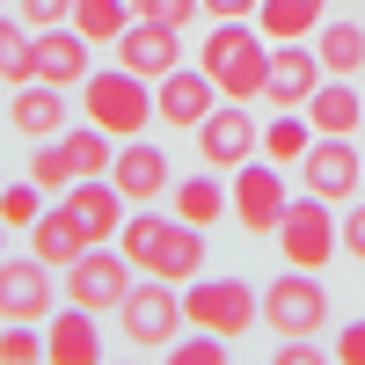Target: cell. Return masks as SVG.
I'll list each match as a JSON object with an SVG mask.
<instances>
[{"mask_svg":"<svg viewBox=\"0 0 365 365\" xmlns=\"http://www.w3.org/2000/svg\"><path fill=\"white\" fill-rule=\"evenodd\" d=\"M132 15H139L132 0H73V29L88 44H117V29H125Z\"/></svg>","mask_w":365,"mask_h":365,"instance_id":"83f0119b","label":"cell"},{"mask_svg":"<svg viewBox=\"0 0 365 365\" xmlns=\"http://www.w3.org/2000/svg\"><path fill=\"white\" fill-rule=\"evenodd\" d=\"M168 205H175V220H182V227H212V220H227L220 168H212V175H182V182H168Z\"/></svg>","mask_w":365,"mask_h":365,"instance_id":"cb8c5ba5","label":"cell"},{"mask_svg":"<svg viewBox=\"0 0 365 365\" xmlns=\"http://www.w3.org/2000/svg\"><path fill=\"white\" fill-rule=\"evenodd\" d=\"M8 125H15L22 139H58V132H66V88H51V81H22L15 103H8Z\"/></svg>","mask_w":365,"mask_h":365,"instance_id":"d6986e66","label":"cell"},{"mask_svg":"<svg viewBox=\"0 0 365 365\" xmlns=\"http://www.w3.org/2000/svg\"><path fill=\"white\" fill-rule=\"evenodd\" d=\"M73 175H81V168H73V154H66V139L29 154V182H37L44 197H66V190H73Z\"/></svg>","mask_w":365,"mask_h":365,"instance_id":"f1b7e54d","label":"cell"},{"mask_svg":"<svg viewBox=\"0 0 365 365\" xmlns=\"http://www.w3.org/2000/svg\"><path fill=\"white\" fill-rule=\"evenodd\" d=\"M197 66L220 81L227 103H256L263 96V73H270V44H256V29H241V15H220L197 37Z\"/></svg>","mask_w":365,"mask_h":365,"instance_id":"6da1fadb","label":"cell"},{"mask_svg":"<svg viewBox=\"0 0 365 365\" xmlns=\"http://www.w3.org/2000/svg\"><path fill=\"white\" fill-rule=\"evenodd\" d=\"M256 314H263V299L241 278H190L182 285V322H197V329H212V336H227V344L241 329H256Z\"/></svg>","mask_w":365,"mask_h":365,"instance_id":"277c9868","label":"cell"},{"mask_svg":"<svg viewBox=\"0 0 365 365\" xmlns=\"http://www.w3.org/2000/svg\"><path fill=\"white\" fill-rule=\"evenodd\" d=\"M88 249V234H81V220L66 205H44L37 212V227H29V256H44V263H73Z\"/></svg>","mask_w":365,"mask_h":365,"instance_id":"603a6c76","label":"cell"},{"mask_svg":"<svg viewBox=\"0 0 365 365\" xmlns=\"http://www.w3.org/2000/svg\"><path fill=\"white\" fill-rule=\"evenodd\" d=\"M307 125L322 139H351L365 132V88H351V73H329L314 96H307Z\"/></svg>","mask_w":365,"mask_h":365,"instance_id":"e0dca14e","label":"cell"},{"mask_svg":"<svg viewBox=\"0 0 365 365\" xmlns=\"http://www.w3.org/2000/svg\"><path fill=\"white\" fill-rule=\"evenodd\" d=\"M88 73V37L73 22H51V29H37V81H51V88H81Z\"/></svg>","mask_w":365,"mask_h":365,"instance_id":"ac0fdd59","label":"cell"},{"mask_svg":"<svg viewBox=\"0 0 365 365\" xmlns=\"http://www.w3.org/2000/svg\"><path fill=\"white\" fill-rule=\"evenodd\" d=\"M117 66H132L139 81H161L168 66H182V29H168V22H146V15H132L125 29H117Z\"/></svg>","mask_w":365,"mask_h":365,"instance_id":"7c38bea8","label":"cell"},{"mask_svg":"<svg viewBox=\"0 0 365 365\" xmlns=\"http://www.w3.org/2000/svg\"><path fill=\"white\" fill-rule=\"evenodd\" d=\"M336 358H344V365H365V322H351L344 336H336Z\"/></svg>","mask_w":365,"mask_h":365,"instance_id":"74e56055","label":"cell"},{"mask_svg":"<svg viewBox=\"0 0 365 365\" xmlns=\"http://www.w3.org/2000/svg\"><path fill=\"white\" fill-rule=\"evenodd\" d=\"M285 175H278V161H241L234 168V190H227V212H234V227L241 234H278V220H285Z\"/></svg>","mask_w":365,"mask_h":365,"instance_id":"52a82bcc","label":"cell"},{"mask_svg":"<svg viewBox=\"0 0 365 365\" xmlns=\"http://www.w3.org/2000/svg\"><path fill=\"white\" fill-rule=\"evenodd\" d=\"M278 358H285V365H314L322 351H314V336H285V344H278Z\"/></svg>","mask_w":365,"mask_h":365,"instance_id":"f35d334b","label":"cell"},{"mask_svg":"<svg viewBox=\"0 0 365 365\" xmlns=\"http://www.w3.org/2000/svg\"><path fill=\"white\" fill-rule=\"evenodd\" d=\"M307 146H314V125H307V110H278V117L263 125V161L292 168V161H307Z\"/></svg>","mask_w":365,"mask_h":365,"instance_id":"484cf974","label":"cell"},{"mask_svg":"<svg viewBox=\"0 0 365 365\" xmlns=\"http://www.w3.org/2000/svg\"><path fill=\"white\" fill-rule=\"evenodd\" d=\"M168 358H175V365H220V358H227V336H212V329H197V336L168 344Z\"/></svg>","mask_w":365,"mask_h":365,"instance_id":"836d02e7","label":"cell"},{"mask_svg":"<svg viewBox=\"0 0 365 365\" xmlns=\"http://www.w3.org/2000/svg\"><path fill=\"white\" fill-rule=\"evenodd\" d=\"M29 358H44L37 322H8V329H0V365H29Z\"/></svg>","mask_w":365,"mask_h":365,"instance_id":"d6a6232c","label":"cell"},{"mask_svg":"<svg viewBox=\"0 0 365 365\" xmlns=\"http://www.w3.org/2000/svg\"><path fill=\"white\" fill-rule=\"evenodd\" d=\"M81 117L103 125L110 139H139L146 117H154V96H146V81L132 66H110V73H88L81 81Z\"/></svg>","mask_w":365,"mask_h":365,"instance_id":"7a4b0ae2","label":"cell"},{"mask_svg":"<svg viewBox=\"0 0 365 365\" xmlns=\"http://www.w3.org/2000/svg\"><path fill=\"white\" fill-rule=\"evenodd\" d=\"M197 8H205V0H139V15L146 22H168V29H190Z\"/></svg>","mask_w":365,"mask_h":365,"instance_id":"e575fe53","label":"cell"},{"mask_svg":"<svg viewBox=\"0 0 365 365\" xmlns=\"http://www.w3.org/2000/svg\"><path fill=\"white\" fill-rule=\"evenodd\" d=\"M212 110H220V81H212L205 66H168V73H161V96H154V117H161V125L197 132Z\"/></svg>","mask_w":365,"mask_h":365,"instance_id":"30bf717a","label":"cell"},{"mask_svg":"<svg viewBox=\"0 0 365 365\" xmlns=\"http://www.w3.org/2000/svg\"><path fill=\"white\" fill-rule=\"evenodd\" d=\"M299 175H307L314 197L344 205V197L365 190V154H358L351 139H322V132H314V146H307V161H299Z\"/></svg>","mask_w":365,"mask_h":365,"instance_id":"8fae6325","label":"cell"},{"mask_svg":"<svg viewBox=\"0 0 365 365\" xmlns=\"http://www.w3.org/2000/svg\"><path fill=\"white\" fill-rule=\"evenodd\" d=\"M344 249V234H336V220H329V197H299V205H285V220H278V256L292 263V270H322L329 256Z\"/></svg>","mask_w":365,"mask_h":365,"instance_id":"8992f818","label":"cell"},{"mask_svg":"<svg viewBox=\"0 0 365 365\" xmlns=\"http://www.w3.org/2000/svg\"><path fill=\"white\" fill-rule=\"evenodd\" d=\"M329 22V0H256V29L270 44L285 37H314V29Z\"/></svg>","mask_w":365,"mask_h":365,"instance_id":"7402d4cb","label":"cell"},{"mask_svg":"<svg viewBox=\"0 0 365 365\" xmlns=\"http://www.w3.org/2000/svg\"><path fill=\"white\" fill-rule=\"evenodd\" d=\"M256 146H263V139H256L249 103H220V110L197 125V154H205V168H241Z\"/></svg>","mask_w":365,"mask_h":365,"instance_id":"5bb4252c","label":"cell"},{"mask_svg":"<svg viewBox=\"0 0 365 365\" xmlns=\"http://www.w3.org/2000/svg\"><path fill=\"white\" fill-rule=\"evenodd\" d=\"M263 322L278 329V336H314V329L329 322V292L314 270H285V278L263 285Z\"/></svg>","mask_w":365,"mask_h":365,"instance_id":"ba28073f","label":"cell"},{"mask_svg":"<svg viewBox=\"0 0 365 365\" xmlns=\"http://www.w3.org/2000/svg\"><path fill=\"white\" fill-rule=\"evenodd\" d=\"M117 322H125V344L132 351H168L175 329H182V292L168 278H146L117 299Z\"/></svg>","mask_w":365,"mask_h":365,"instance_id":"5b68a950","label":"cell"},{"mask_svg":"<svg viewBox=\"0 0 365 365\" xmlns=\"http://www.w3.org/2000/svg\"><path fill=\"white\" fill-rule=\"evenodd\" d=\"M58 139H66V154H73V168H81V175H110L117 139H110L103 125H81V132H58Z\"/></svg>","mask_w":365,"mask_h":365,"instance_id":"f546056e","label":"cell"},{"mask_svg":"<svg viewBox=\"0 0 365 365\" xmlns=\"http://www.w3.org/2000/svg\"><path fill=\"white\" fill-rule=\"evenodd\" d=\"M0 249H8V220H0Z\"/></svg>","mask_w":365,"mask_h":365,"instance_id":"60d3db41","label":"cell"},{"mask_svg":"<svg viewBox=\"0 0 365 365\" xmlns=\"http://www.w3.org/2000/svg\"><path fill=\"white\" fill-rule=\"evenodd\" d=\"M314 58H322V73H365V22H322L314 29Z\"/></svg>","mask_w":365,"mask_h":365,"instance_id":"d4e9b609","label":"cell"},{"mask_svg":"<svg viewBox=\"0 0 365 365\" xmlns=\"http://www.w3.org/2000/svg\"><path fill=\"white\" fill-rule=\"evenodd\" d=\"M161 227H168V220H161V212H146V205L132 212L125 227H117V249L132 256V270H146V256H154V241H161Z\"/></svg>","mask_w":365,"mask_h":365,"instance_id":"4dcf8cb0","label":"cell"},{"mask_svg":"<svg viewBox=\"0 0 365 365\" xmlns=\"http://www.w3.org/2000/svg\"><path fill=\"white\" fill-rule=\"evenodd\" d=\"M205 15L220 22V15H256V0H205Z\"/></svg>","mask_w":365,"mask_h":365,"instance_id":"ab89813d","label":"cell"},{"mask_svg":"<svg viewBox=\"0 0 365 365\" xmlns=\"http://www.w3.org/2000/svg\"><path fill=\"white\" fill-rule=\"evenodd\" d=\"M110 182H117V190H125V205H154V197H168V154H161V146H117V154H110Z\"/></svg>","mask_w":365,"mask_h":365,"instance_id":"2e32d148","label":"cell"},{"mask_svg":"<svg viewBox=\"0 0 365 365\" xmlns=\"http://www.w3.org/2000/svg\"><path fill=\"white\" fill-rule=\"evenodd\" d=\"M44 358H51V365H96V358H103L96 314H88V307H66V314L44 329Z\"/></svg>","mask_w":365,"mask_h":365,"instance_id":"44dd1931","label":"cell"},{"mask_svg":"<svg viewBox=\"0 0 365 365\" xmlns=\"http://www.w3.org/2000/svg\"><path fill=\"white\" fill-rule=\"evenodd\" d=\"M197 263H205V227L168 220V227H161V241H154V256H146V278L190 285V278H197Z\"/></svg>","mask_w":365,"mask_h":365,"instance_id":"ffe728a7","label":"cell"},{"mask_svg":"<svg viewBox=\"0 0 365 365\" xmlns=\"http://www.w3.org/2000/svg\"><path fill=\"white\" fill-rule=\"evenodd\" d=\"M58 205L81 220V234H88V241H117V227L132 220V212H125V190H117L110 175H73V190L58 197Z\"/></svg>","mask_w":365,"mask_h":365,"instance_id":"9a60e30c","label":"cell"},{"mask_svg":"<svg viewBox=\"0 0 365 365\" xmlns=\"http://www.w3.org/2000/svg\"><path fill=\"white\" fill-rule=\"evenodd\" d=\"M314 88H322V58H314L307 37L270 44V73H263V103H270V110H307Z\"/></svg>","mask_w":365,"mask_h":365,"instance_id":"9c48e42d","label":"cell"},{"mask_svg":"<svg viewBox=\"0 0 365 365\" xmlns=\"http://www.w3.org/2000/svg\"><path fill=\"white\" fill-rule=\"evenodd\" d=\"M0 81L8 88L37 81V37H29V22H8V15H0Z\"/></svg>","mask_w":365,"mask_h":365,"instance_id":"4316f807","label":"cell"},{"mask_svg":"<svg viewBox=\"0 0 365 365\" xmlns=\"http://www.w3.org/2000/svg\"><path fill=\"white\" fill-rule=\"evenodd\" d=\"M22 22H29V29H51V22H73V0H22Z\"/></svg>","mask_w":365,"mask_h":365,"instance_id":"d590c367","label":"cell"},{"mask_svg":"<svg viewBox=\"0 0 365 365\" xmlns=\"http://www.w3.org/2000/svg\"><path fill=\"white\" fill-rule=\"evenodd\" d=\"M51 263L29 256V263H8L0 256V322H51Z\"/></svg>","mask_w":365,"mask_h":365,"instance_id":"4fadbf2b","label":"cell"},{"mask_svg":"<svg viewBox=\"0 0 365 365\" xmlns=\"http://www.w3.org/2000/svg\"><path fill=\"white\" fill-rule=\"evenodd\" d=\"M37 212H44L37 182H0V220H8V227H37Z\"/></svg>","mask_w":365,"mask_h":365,"instance_id":"1f68e13d","label":"cell"},{"mask_svg":"<svg viewBox=\"0 0 365 365\" xmlns=\"http://www.w3.org/2000/svg\"><path fill=\"white\" fill-rule=\"evenodd\" d=\"M132 292V256L117 241H88V249L66 263V299L88 314H117V299Z\"/></svg>","mask_w":365,"mask_h":365,"instance_id":"3957f363","label":"cell"},{"mask_svg":"<svg viewBox=\"0 0 365 365\" xmlns=\"http://www.w3.org/2000/svg\"><path fill=\"white\" fill-rule=\"evenodd\" d=\"M336 234H344V256H351V263H365V205H351V212H344V227H336Z\"/></svg>","mask_w":365,"mask_h":365,"instance_id":"8d00e7d4","label":"cell"}]
</instances>
